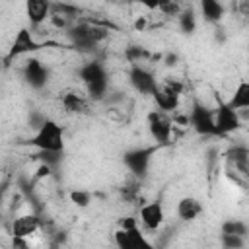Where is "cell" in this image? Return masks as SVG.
I'll return each instance as SVG.
<instances>
[{
	"label": "cell",
	"mask_w": 249,
	"mask_h": 249,
	"mask_svg": "<svg viewBox=\"0 0 249 249\" xmlns=\"http://www.w3.org/2000/svg\"><path fill=\"white\" fill-rule=\"evenodd\" d=\"M156 8L160 12H163L165 16H179L183 10L181 4H177V2H160V4H156Z\"/></svg>",
	"instance_id": "cell-26"
},
{
	"label": "cell",
	"mask_w": 249,
	"mask_h": 249,
	"mask_svg": "<svg viewBox=\"0 0 249 249\" xmlns=\"http://www.w3.org/2000/svg\"><path fill=\"white\" fill-rule=\"evenodd\" d=\"M115 245L117 249H156L134 218H124L121 222V228L115 231Z\"/></svg>",
	"instance_id": "cell-3"
},
{
	"label": "cell",
	"mask_w": 249,
	"mask_h": 249,
	"mask_svg": "<svg viewBox=\"0 0 249 249\" xmlns=\"http://www.w3.org/2000/svg\"><path fill=\"white\" fill-rule=\"evenodd\" d=\"M200 12H202V18L208 23H220L222 18L226 16V6L218 0H202L200 2Z\"/></svg>",
	"instance_id": "cell-19"
},
{
	"label": "cell",
	"mask_w": 249,
	"mask_h": 249,
	"mask_svg": "<svg viewBox=\"0 0 249 249\" xmlns=\"http://www.w3.org/2000/svg\"><path fill=\"white\" fill-rule=\"evenodd\" d=\"M60 105L68 115H86L89 113V99L78 91H64Z\"/></svg>",
	"instance_id": "cell-13"
},
{
	"label": "cell",
	"mask_w": 249,
	"mask_h": 249,
	"mask_svg": "<svg viewBox=\"0 0 249 249\" xmlns=\"http://www.w3.org/2000/svg\"><path fill=\"white\" fill-rule=\"evenodd\" d=\"M152 97H154V101H156L160 113H167V111H173V109L179 107V97H181V95L173 93V91H171L169 88H165L163 84H158V88L154 89Z\"/></svg>",
	"instance_id": "cell-15"
},
{
	"label": "cell",
	"mask_w": 249,
	"mask_h": 249,
	"mask_svg": "<svg viewBox=\"0 0 249 249\" xmlns=\"http://www.w3.org/2000/svg\"><path fill=\"white\" fill-rule=\"evenodd\" d=\"M220 243H222V249H243L247 243V237L233 235V233H220Z\"/></svg>",
	"instance_id": "cell-23"
},
{
	"label": "cell",
	"mask_w": 249,
	"mask_h": 249,
	"mask_svg": "<svg viewBox=\"0 0 249 249\" xmlns=\"http://www.w3.org/2000/svg\"><path fill=\"white\" fill-rule=\"evenodd\" d=\"M214 126H216L218 136H228V134L235 132L241 126L239 113L233 111L226 101L218 99V109L214 111Z\"/></svg>",
	"instance_id": "cell-5"
},
{
	"label": "cell",
	"mask_w": 249,
	"mask_h": 249,
	"mask_svg": "<svg viewBox=\"0 0 249 249\" xmlns=\"http://www.w3.org/2000/svg\"><path fill=\"white\" fill-rule=\"evenodd\" d=\"M21 74H23V80L29 88L33 89H43L47 84H49V68L37 58V56H31L25 60L23 68H21Z\"/></svg>",
	"instance_id": "cell-7"
},
{
	"label": "cell",
	"mask_w": 249,
	"mask_h": 249,
	"mask_svg": "<svg viewBox=\"0 0 249 249\" xmlns=\"http://www.w3.org/2000/svg\"><path fill=\"white\" fill-rule=\"evenodd\" d=\"M51 14H53L51 2H45V0H29V2H25V16L31 21V25H41L43 21L51 19Z\"/></svg>",
	"instance_id": "cell-14"
},
{
	"label": "cell",
	"mask_w": 249,
	"mask_h": 249,
	"mask_svg": "<svg viewBox=\"0 0 249 249\" xmlns=\"http://www.w3.org/2000/svg\"><path fill=\"white\" fill-rule=\"evenodd\" d=\"M80 78H82V82L88 86V84H93V82H97V80H103V78H109L107 76V70H105V66L99 62V60H91V62H86L82 68H80Z\"/></svg>",
	"instance_id": "cell-18"
},
{
	"label": "cell",
	"mask_w": 249,
	"mask_h": 249,
	"mask_svg": "<svg viewBox=\"0 0 249 249\" xmlns=\"http://www.w3.org/2000/svg\"><path fill=\"white\" fill-rule=\"evenodd\" d=\"M31 146L39 152L62 154L64 150V128L54 119H45L31 138Z\"/></svg>",
	"instance_id": "cell-1"
},
{
	"label": "cell",
	"mask_w": 249,
	"mask_h": 249,
	"mask_svg": "<svg viewBox=\"0 0 249 249\" xmlns=\"http://www.w3.org/2000/svg\"><path fill=\"white\" fill-rule=\"evenodd\" d=\"M177 18H179V27H181L183 33H187V35L195 33V29H196V16L191 10H181V14Z\"/></svg>",
	"instance_id": "cell-22"
},
{
	"label": "cell",
	"mask_w": 249,
	"mask_h": 249,
	"mask_svg": "<svg viewBox=\"0 0 249 249\" xmlns=\"http://www.w3.org/2000/svg\"><path fill=\"white\" fill-rule=\"evenodd\" d=\"M41 47H43V43H39L27 27H21L16 33V39H14V43L8 51V60H12L16 56H21V54H31V53L39 51Z\"/></svg>",
	"instance_id": "cell-9"
},
{
	"label": "cell",
	"mask_w": 249,
	"mask_h": 249,
	"mask_svg": "<svg viewBox=\"0 0 249 249\" xmlns=\"http://www.w3.org/2000/svg\"><path fill=\"white\" fill-rule=\"evenodd\" d=\"M138 218L142 222V226L150 231H158L163 222H165V212H163V204L160 200H152V202H146L140 206V212H138Z\"/></svg>",
	"instance_id": "cell-10"
},
{
	"label": "cell",
	"mask_w": 249,
	"mask_h": 249,
	"mask_svg": "<svg viewBox=\"0 0 249 249\" xmlns=\"http://www.w3.org/2000/svg\"><path fill=\"white\" fill-rule=\"evenodd\" d=\"M156 150H158V146L156 148H134V150H128V152H124L123 161L128 167V171L136 179H140V177H144L148 173V167H150V161H152V156H154Z\"/></svg>",
	"instance_id": "cell-6"
},
{
	"label": "cell",
	"mask_w": 249,
	"mask_h": 249,
	"mask_svg": "<svg viewBox=\"0 0 249 249\" xmlns=\"http://www.w3.org/2000/svg\"><path fill=\"white\" fill-rule=\"evenodd\" d=\"M175 58H177L175 54H169V56H167V64H175Z\"/></svg>",
	"instance_id": "cell-29"
},
{
	"label": "cell",
	"mask_w": 249,
	"mask_h": 249,
	"mask_svg": "<svg viewBox=\"0 0 249 249\" xmlns=\"http://www.w3.org/2000/svg\"><path fill=\"white\" fill-rule=\"evenodd\" d=\"M70 200H72L76 206L86 208V206L91 202V195H89L88 191H72V193H70Z\"/></svg>",
	"instance_id": "cell-24"
},
{
	"label": "cell",
	"mask_w": 249,
	"mask_h": 249,
	"mask_svg": "<svg viewBox=\"0 0 249 249\" xmlns=\"http://www.w3.org/2000/svg\"><path fill=\"white\" fill-rule=\"evenodd\" d=\"M187 123L195 128L196 134L200 136H218L216 126H214V111H210L208 107H204L202 103H195Z\"/></svg>",
	"instance_id": "cell-4"
},
{
	"label": "cell",
	"mask_w": 249,
	"mask_h": 249,
	"mask_svg": "<svg viewBox=\"0 0 249 249\" xmlns=\"http://www.w3.org/2000/svg\"><path fill=\"white\" fill-rule=\"evenodd\" d=\"M204 212V206L198 198L195 196H183L179 202H177V216L183 220V222H193L196 220L200 214Z\"/></svg>",
	"instance_id": "cell-16"
},
{
	"label": "cell",
	"mask_w": 249,
	"mask_h": 249,
	"mask_svg": "<svg viewBox=\"0 0 249 249\" xmlns=\"http://www.w3.org/2000/svg\"><path fill=\"white\" fill-rule=\"evenodd\" d=\"M222 233H233V235H241V237H247L249 233V228L243 220H237V218H228L224 224H222Z\"/></svg>",
	"instance_id": "cell-21"
},
{
	"label": "cell",
	"mask_w": 249,
	"mask_h": 249,
	"mask_svg": "<svg viewBox=\"0 0 249 249\" xmlns=\"http://www.w3.org/2000/svg\"><path fill=\"white\" fill-rule=\"evenodd\" d=\"M142 27H144V19H138L136 21V29H142Z\"/></svg>",
	"instance_id": "cell-30"
},
{
	"label": "cell",
	"mask_w": 249,
	"mask_h": 249,
	"mask_svg": "<svg viewBox=\"0 0 249 249\" xmlns=\"http://www.w3.org/2000/svg\"><path fill=\"white\" fill-rule=\"evenodd\" d=\"M228 160H230V163H233V167L243 177L249 175V150H247L245 144H235L233 148H230L228 150Z\"/></svg>",
	"instance_id": "cell-17"
},
{
	"label": "cell",
	"mask_w": 249,
	"mask_h": 249,
	"mask_svg": "<svg viewBox=\"0 0 249 249\" xmlns=\"http://www.w3.org/2000/svg\"><path fill=\"white\" fill-rule=\"evenodd\" d=\"M0 218H2V193H0Z\"/></svg>",
	"instance_id": "cell-31"
},
{
	"label": "cell",
	"mask_w": 249,
	"mask_h": 249,
	"mask_svg": "<svg viewBox=\"0 0 249 249\" xmlns=\"http://www.w3.org/2000/svg\"><path fill=\"white\" fill-rule=\"evenodd\" d=\"M66 33L74 47L86 49V51L97 47L99 43H103L109 37V29L103 25H97V23H76V25L68 27Z\"/></svg>",
	"instance_id": "cell-2"
},
{
	"label": "cell",
	"mask_w": 249,
	"mask_h": 249,
	"mask_svg": "<svg viewBox=\"0 0 249 249\" xmlns=\"http://www.w3.org/2000/svg\"><path fill=\"white\" fill-rule=\"evenodd\" d=\"M51 171H53V167H49L47 163H41V165H39V169H37V173H35V177H45V175H51Z\"/></svg>",
	"instance_id": "cell-28"
},
{
	"label": "cell",
	"mask_w": 249,
	"mask_h": 249,
	"mask_svg": "<svg viewBox=\"0 0 249 249\" xmlns=\"http://www.w3.org/2000/svg\"><path fill=\"white\" fill-rule=\"evenodd\" d=\"M126 58L132 62V64H138L140 60H144V58H148V53L142 49V47H128L126 49Z\"/></svg>",
	"instance_id": "cell-25"
},
{
	"label": "cell",
	"mask_w": 249,
	"mask_h": 249,
	"mask_svg": "<svg viewBox=\"0 0 249 249\" xmlns=\"http://www.w3.org/2000/svg\"><path fill=\"white\" fill-rule=\"evenodd\" d=\"M233 111H241L249 107V82L241 80L233 91V95L230 97V101H226Z\"/></svg>",
	"instance_id": "cell-20"
},
{
	"label": "cell",
	"mask_w": 249,
	"mask_h": 249,
	"mask_svg": "<svg viewBox=\"0 0 249 249\" xmlns=\"http://www.w3.org/2000/svg\"><path fill=\"white\" fill-rule=\"evenodd\" d=\"M148 130H150V136L156 140V144L160 146L169 144L171 132H173V121L160 111H152L148 115Z\"/></svg>",
	"instance_id": "cell-8"
},
{
	"label": "cell",
	"mask_w": 249,
	"mask_h": 249,
	"mask_svg": "<svg viewBox=\"0 0 249 249\" xmlns=\"http://www.w3.org/2000/svg\"><path fill=\"white\" fill-rule=\"evenodd\" d=\"M163 86H165V88H169V89H171L173 93H177V95H181V93H183V89H185L183 82L173 80V78H171V80H165V82H163Z\"/></svg>",
	"instance_id": "cell-27"
},
{
	"label": "cell",
	"mask_w": 249,
	"mask_h": 249,
	"mask_svg": "<svg viewBox=\"0 0 249 249\" xmlns=\"http://www.w3.org/2000/svg\"><path fill=\"white\" fill-rule=\"evenodd\" d=\"M128 80H130V86H132L136 91L146 93V95H152L154 89L158 88V82H156L154 74H152L148 68L140 66V64H132V66H130V70H128Z\"/></svg>",
	"instance_id": "cell-11"
},
{
	"label": "cell",
	"mask_w": 249,
	"mask_h": 249,
	"mask_svg": "<svg viewBox=\"0 0 249 249\" xmlns=\"http://www.w3.org/2000/svg\"><path fill=\"white\" fill-rule=\"evenodd\" d=\"M39 228H41V222L35 214H23L12 222V235L14 239H27L33 233H37Z\"/></svg>",
	"instance_id": "cell-12"
}]
</instances>
